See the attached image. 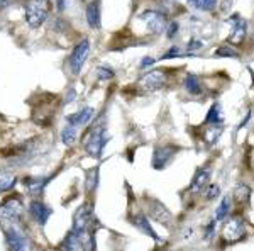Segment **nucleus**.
I'll use <instances>...</instances> for the list:
<instances>
[{"label": "nucleus", "instance_id": "nucleus-1", "mask_svg": "<svg viewBox=\"0 0 254 251\" xmlns=\"http://www.w3.org/2000/svg\"><path fill=\"white\" fill-rule=\"evenodd\" d=\"M60 251H97L95 229H69L61 241Z\"/></svg>", "mask_w": 254, "mask_h": 251}, {"label": "nucleus", "instance_id": "nucleus-2", "mask_svg": "<svg viewBox=\"0 0 254 251\" xmlns=\"http://www.w3.org/2000/svg\"><path fill=\"white\" fill-rule=\"evenodd\" d=\"M105 121H100L88 131L87 139H85L83 150L92 156V158H98L104 153V148L107 145V136H105Z\"/></svg>", "mask_w": 254, "mask_h": 251}, {"label": "nucleus", "instance_id": "nucleus-3", "mask_svg": "<svg viewBox=\"0 0 254 251\" xmlns=\"http://www.w3.org/2000/svg\"><path fill=\"white\" fill-rule=\"evenodd\" d=\"M5 243L10 251H32V245L20 224H2Z\"/></svg>", "mask_w": 254, "mask_h": 251}, {"label": "nucleus", "instance_id": "nucleus-4", "mask_svg": "<svg viewBox=\"0 0 254 251\" xmlns=\"http://www.w3.org/2000/svg\"><path fill=\"white\" fill-rule=\"evenodd\" d=\"M22 216L24 204L17 197H12L0 205V224H20Z\"/></svg>", "mask_w": 254, "mask_h": 251}, {"label": "nucleus", "instance_id": "nucleus-5", "mask_svg": "<svg viewBox=\"0 0 254 251\" xmlns=\"http://www.w3.org/2000/svg\"><path fill=\"white\" fill-rule=\"evenodd\" d=\"M90 53V41L88 39H81L71 51V56H69V70L75 77H78L81 73V68H83L85 61L88 58Z\"/></svg>", "mask_w": 254, "mask_h": 251}, {"label": "nucleus", "instance_id": "nucleus-6", "mask_svg": "<svg viewBox=\"0 0 254 251\" xmlns=\"http://www.w3.org/2000/svg\"><path fill=\"white\" fill-rule=\"evenodd\" d=\"M71 229H95V216L93 207L90 204H83L78 207V211L73 216Z\"/></svg>", "mask_w": 254, "mask_h": 251}, {"label": "nucleus", "instance_id": "nucleus-7", "mask_svg": "<svg viewBox=\"0 0 254 251\" xmlns=\"http://www.w3.org/2000/svg\"><path fill=\"white\" fill-rule=\"evenodd\" d=\"M246 231V221L241 216H232L231 219L224 224L222 229V238L225 241H237L243 238Z\"/></svg>", "mask_w": 254, "mask_h": 251}, {"label": "nucleus", "instance_id": "nucleus-8", "mask_svg": "<svg viewBox=\"0 0 254 251\" xmlns=\"http://www.w3.org/2000/svg\"><path fill=\"white\" fill-rule=\"evenodd\" d=\"M24 17H26V24L31 29H38L43 26L48 19V10L41 7L39 3H29L24 9Z\"/></svg>", "mask_w": 254, "mask_h": 251}, {"label": "nucleus", "instance_id": "nucleus-9", "mask_svg": "<svg viewBox=\"0 0 254 251\" xmlns=\"http://www.w3.org/2000/svg\"><path fill=\"white\" fill-rule=\"evenodd\" d=\"M147 209H149V216L153 217L154 221H158L159 224L163 226H170L171 221H173V216L168 211V207L163 202H159L156 199H149L147 200Z\"/></svg>", "mask_w": 254, "mask_h": 251}, {"label": "nucleus", "instance_id": "nucleus-10", "mask_svg": "<svg viewBox=\"0 0 254 251\" xmlns=\"http://www.w3.org/2000/svg\"><path fill=\"white\" fill-rule=\"evenodd\" d=\"M141 20L146 24V27L149 29V32H153V34H161L166 27V17L161 12H156V10H146L144 14L141 15Z\"/></svg>", "mask_w": 254, "mask_h": 251}, {"label": "nucleus", "instance_id": "nucleus-11", "mask_svg": "<svg viewBox=\"0 0 254 251\" xmlns=\"http://www.w3.org/2000/svg\"><path fill=\"white\" fill-rule=\"evenodd\" d=\"M51 214H53V209L44 204L43 200L34 199L29 202V216L32 217V221H36L39 226H46Z\"/></svg>", "mask_w": 254, "mask_h": 251}, {"label": "nucleus", "instance_id": "nucleus-12", "mask_svg": "<svg viewBox=\"0 0 254 251\" xmlns=\"http://www.w3.org/2000/svg\"><path fill=\"white\" fill-rule=\"evenodd\" d=\"M166 77L163 72H147L144 77L141 78V87L147 90V92H154V90H159L165 85Z\"/></svg>", "mask_w": 254, "mask_h": 251}, {"label": "nucleus", "instance_id": "nucleus-13", "mask_svg": "<svg viewBox=\"0 0 254 251\" xmlns=\"http://www.w3.org/2000/svg\"><path fill=\"white\" fill-rule=\"evenodd\" d=\"M175 151L176 150L173 146H158L153 155V167L156 168V170H163L168 165V162L173 158Z\"/></svg>", "mask_w": 254, "mask_h": 251}, {"label": "nucleus", "instance_id": "nucleus-14", "mask_svg": "<svg viewBox=\"0 0 254 251\" xmlns=\"http://www.w3.org/2000/svg\"><path fill=\"white\" fill-rule=\"evenodd\" d=\"M93 117H95V110H93L92 107H83V109L78 110L76 114H69L66 117V122H68V126H73V127L87 126Z\"/></svg>", "mask_w": 254, "mask_h": 251}, {"label": "nucleus", "instance_id": "nucleus-15", "mask_svg": "<svg viewBox=\"0 0 254 251\" xmlns=\"http://www.w3.org/2000/svg\"><path fill=\"white\" fill-rule=\"evenodd\" d=\"M132 224H134V228H137L141 233H144L146 236H149L151 240H154L156 243H159V236H158V233L153 229V226L149 224V219L144 216L142 212H137V214H134L132 216Z\"/></svg>", "mask_w": 254, "mask_h": 251}, {"label": "nucleus", "instance_id": "nucleus-16", "mask_svg": "<svg viewBox=\"0 0 254 251\" xmlns=\"http://www.w3.org/2000/svg\"><path fill=\"white\" fill-rule=\"evenodd\" d=\"M51 180V176H27L24 180V187L26 190L31 193L32 197H38L41 192L44 190V187L48 185V182Z\"/></svg>", "mask_w": 254, "mask_h": 251}, {"label": "nucleus", "instance_id": "nucleus-17", "mask_svg": "<svg viewBox=\"0 0 254 251\" xmlns=\"http://www.w3.org/2000/svg\"><path fill=\"white\" fill-rule=\"evenodd\" d=\"M208 182H210V170L208 168H200V170H196L193 180L190 183V192L191 193L203 192V188L207 187Z\"/></svg>", "mask_w": 254, "mask_h": 251}, {"label": "nucleus", "instance_id": "nucleus-18", "mask_svg": "<svg viewBox=\"0 0 254 251\" xmlns=\"http://www.w3.org/2000/svg\"><path fill=\"white\" fill-rule=\"evenodd\" d=\"M246 38V20L239 19L234 24V31L229 36V43L231 44H241Z\"/></svg>", "mask_w": 254, "mask_h": 251}, {"label": "nucleus", "instance_id": "nucleus-19", "mask_svg": "<svg viewBox=\"0 0 254 251\" xmlns=\"http://www.w3.org/2000/svg\"><path fill=\"white\" fill-rule=\"evenodd\" d=\"M87 20L92 29H100V9L95 2L87 7Z\"/></svg>", "mask_w": 254, "mask_h": 251}, {"label": "nucleus", "instance_id": "nucleus-20", "mask_svg": "<svg viewBox=\"0 0 254 251\" xmlns=\"http://www.w3.org/2000/svg\"><path fill=\"white\" fill-rule=\"evenodd\" d=\"M229 212H231V195H225L222 197V200H220L219 207H217L214 214V221H224L229 216Z\"/></svg>", "mask_w": 254, "mask_h": 251}, {"label": "nucleus", "instance_id": "nucleus-21", "mask_svg": "<svg viewBox=\"0 0 254 251\" xmlns=\"http://www.w3.org/2000/svg\"><path fill=\"white\" fill-rule=\"evenodd\" d=\"M249 197H251V188L246 183H239L234 190V200L237 204H248Z\"/></svg>", "mask_w": 254, "mask_h": 251}, {"label": "nucleus", "instance_id": "nucleus-22", "mask_svg": "<svg viewBox=\"0 0 254 251\" xmlns=\"http://www.w3.org/2000/svg\"><path fill=\"white\" fill-rule=\"evenodd\" d=\"M222 110H220V105L219 104H214L208 110L207 117H205V124H214V126H219L222 122Z\"/></svg>", "mask_w": 254, "mask_h": 251}, {"label": "nucleus", "instance_id": "nucleus-23", "mask_svg": "<svg viewBox=\"0 0 254 251\" xmlns=\"http://www.w3.org/2000/svg\"><path fill=\"white\" fill-rule=\"evenodd\" d=\"M185 88L190 93H193V95H198V93L202 92V87H200V82H198V78H196V75L188 73L185 77Z\"/></svg>", "mask_w": 254, "mask_h": 251}, {"label": "nucleus", "instance_id": "nucleus-24", "mask_svg": "<svg viewBox=\"0 0 254 251\" xmlns=\"http://www.w3.org/2000/svg\"><path fill=\"white\" fill-rule=\"evenodd\" d=\"M76 139V127L73 126H66L63 131H61V143L64 146H71Z\"/></svg>", "mask_w": 254, "mask_h": 251}, {"label": "nucleus", "instance_id": "nucleus-25", "mask_svg": "<svg viewBox=\"0 0 254 251\" xmlns=\"http://www.w3.org/2000/svg\"><path fill=\"white\" fill-rule=\"evenodd\" d=\"M97 182H98V168H92L87 173V178H85V188H87L88 193H92L97 188Z\"/></svg>", "mask_w": 254, "mask_h": 251}, {"label": "nucleus", "instance_id": "nucleus-26", "mask_svg": "<svg viewBox=\"0 0 254 251\" xmlns=\"http://www.w3.org/2000/svg\"><path fill=\"white\" fill-rule=\"evenodd\" d=\"M220 193V187L217 183H208L205 188H203V195H205V200H214L219 197Z\"/></svg>", "mask_w": 254, "mask_h": 251}, {"label": "nucleus", "instance_id": "nucleus-27", "mask_svg": "<svg viewBox=\"0 0 254 251\" xmlns=\"http://www.w3.org/2000/svg\"><path fill=\"white\" fill-rule=\"evenodd\" d=\"M17 182L15 176H0V192H7Z\"/></svg>", "mask_w": 254, "mask_h": 251}, {"label": "nucleus", "instance_id": "nucleus-28", "mask_svg": "<svg viewBox=\"0 0 254 251\" xmlns=\"http://www.w3.org/2000/svg\"><path fill=\"white\" fill-rule=\"evenodd\" d=\"M215 56H225V58H239V53L234 51L232 48H229V46H224V48H220V49H217V51L214 53Z\"/></svg>", "mask_w": 254, "mask_h": 251}, {"label": "nucleus", "instance_id": "nucleus-29", "mask_svg": "<svg viewBox=\"0 0 254 251\" xmlns=\"http://www.w3.org/2000/svg\"><path fill=\"white\" fill-rule=\"evenodd\" d=\"M97 78L98 80H110V78H114V72L107 67H100L97 68Z\"/></svg>", "mask_w": 254, "mask_h": 251}, {"label": "nucleus", "instance_id": "nucleus-30", "mask_svg": "<svg viewBox=\"0 0 254 251\" xmlns=\"http://www.w3.org/2000/svg\"><path fill=\"white\" fill-rule=\"evenodd\" d=\"M215 3H217V0H198V9H202V10H212L215 7Z\"/></svg>", "mask_w": 254, "mask_h": 251}, {"label": "nucleus", "instance_id": "nucleus-31", "mask_svg": "<svg viewBox=\"0 0 254 251\" xmlns=\"http://www.w3.org/2000/svg\"><path fill=\"white\" fill-rule=\"evenodd\" d=\"M214 226H215V221H212V222H208V226L205 228V240H210L212 236H214Z\"/></svg>", "mask_w": 254, "mask_h": 251}, {"label": "nucleus", "instance_id": "nucleus-32", "mask_svg": "<svg viewBox=\"0 0 254 251\" xmlns=\"http://www.w3.org/2000/svg\"><path fill=\"white\" fill-rule=\"evenodd\" d=\"M182 55V51H180V48H171L170 51L166 53V55H163V58H175V56H180Z\"/></svg>", "mask_w": 254, "mask_h": 251}, {"label": "nucleus", "instance_id": "nucleus-33", "mask_svg": "<svg viewBox=\"0 0 254 251\" xmlns=\"http://www.w3.org/2000/svg\"><path fill=\"white\" fill-rule=\"evenodd\" d=\"M176 31H178V24H176V22H171V24H170V29H168V38H175Z\"/></svg>", "mask_w": 254, "mask_h": 251}, {"label": "nucleus", "instance_id": "nucleus-34", "mask_svg": "<svg viewBox=\"0 0 254 251\" xmlns=\"http://www.w3.org/2000/svg\"><path fill=\"white\" fill-rule=\"evenodd\" d=\"M76 97V92L73 88H69V93H66V98H64V104H71Z\"/></svg>", "mask_w": 254, "mask_h": 251}, {"label": "nucleus", "instance_id": "nucleus-35", "mask_svg": "<svg viewBox=\"0 0 254 251\" xmlns=\"http://www.w3.org/2000/svg\"><path fill=\"white\" fill-rule=\"evenodd\" d=\"M153 63H156V60L151 58V56H146V58L142 60V63H141V68H147V67H151Z\"/></svg>", "mask_w": 254, "mask_h": 251}, {"label": "nucleus", "instance_id": "nucleus-36", "mask_svg": "<svg viewBox=\"0 0 254 251\" xmlns=\"http://www.w3.org/2000/svg\"><path fill=\"white\" fill-rule=\"evenodd\" d=\"M200 46H202L200 41H190V43H188V49H191V51H193V49H198Z\"/></svg>", "mask_w": 254, "mask_h": 251}, {"label": "nucleus", "instance_id": "nucleus-37", "mask_svg": "<svg viewBox=\"0 0 254 251\" xmlns=\"http://www.w3.org/2000/svg\"><path fill=\"white\" fill-rule=\"evenodd\" d=\"M12 0H0V9H5V7H9V3Z\"/></svg>", "mask_w": 254, "mask_h": 251}, {"label": "nucleus", "instance_id": "nucleus-38", "mask_svg": "<svg viewBox=\"0 0 254 251\" xmlns=\"http://www.w3.org/2000/svg\"><path fill=\"white\" fill-rule=\"evenodd\" d=\"M63 5H64V0H58V9L63 10Z\"/></svg>", "mask_w": 254, "mask_h": 251}, {"label": "nucleus", "instance_id": "nucleus-39", "mask_svg": "<svg viewBox=\"0 0 254 251\" xmlns=\"http://www.w3.org/2000/svg\"><path fill=\"white\" fill-rule=\"evenodd\" d=\"M187 2H188V3H191V5H195V7L198 5V0H187Z\"/></svg>", "mask_w": 254, "mask_h": 251}, {"label": "nucleus", "instance_id": "nucleus-40", "mask_svg": "<svg viewBox=\"0 0 254 251\" xmlns=\"http://www.w3.org/2000/svg\"><path fill=\"white\" fill-rule=\"evenodd\" d=\"M165 251H173V250H165Z\"/></svg>", "mask_w": 254, "mask_h": 251}, {"label": "nucleus", "instance_id": "nucleus-41", "mask_svg": "<svg viewBox=\"0 0 254 251\" xmlns=\"http://www.w3.org/2000/svg\"><path fill=\"white\" fill-rule=\"evenodd\" d=\"M253 78H254V73H253Z\"/></svg>", "mask_w": 254, "mask_h": 251}]
</instances>
